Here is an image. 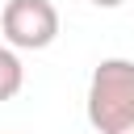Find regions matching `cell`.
Instances as JSON below:
<instances>
[{
    "label": "cell",
    "mask_w": 134,
    "mask_h": 134,
    "mask_svg": "<svg viewBox=\"0 0 134 134\" xmlns=\"http://www.w3.org/2000/svg\"><path fill=\"white\" fill-rule=\"evenodd\" d=\"M92 4H96V8H121L126 0H92Z\"/></svg>",
    "instance_id": "cell-4"
},
{
    "label": "cell",
    "mask_w": 134,
    "mask_h": 134,
    "mask_svg": "<svg viewBox=\"0 0 134 134\" xmlns=\"http://www.w3.org/2000/svg\"><path fill=\"white\" fill-rule=\"evenodd\" d=\"M88 121L96 134H134V63L100 59L88 80Z\"/></svg>",
    "instance_id": "cell-1"
},
{
    "label": "cell",
    "mask_w": 134,
    "mask_h": 134,
    "mask_svg": "<svg viewBox=\"0 0 134 134\" xmlns=\"http://www.w3.org/2000/svg\"><path fill=\"white\" fill-rule=\"evenodd\" d=\"M21 84H25V67H21L17 50L13 46H0V105L13 100L21 92Z\"/></svg>",
    "instance_id": "cell-3"
},
{
    "label": "cell",
    "mask_w": 134,
    "mask_h": 134,
    "mask_svg": "<svg viewBox=\"0 0 134 134\" xmlns=\"http://www.w3.org/2000/svg\"><path fill=\"white\" fill-rule=\"evenodd\" d=\"M0 29L13 50H46L59 38V8L50 0H8Z\"/></svg>",
    "instance_id": "cell-2"
}]
</instances>
